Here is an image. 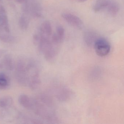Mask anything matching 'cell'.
Returning <instances> with one entry per match:
<instances>
[{"label": "cell", "instance_id": "4fadbf2b", "mask_svg": "<svg viewBox=\"0 0 124 124\" xmlns=\"http://www.w3.org/2000/svg\"><path fill=\"white\" fill-rule=\"evenodd\" d=\"M30 18L26 14L23 13L21 16L19 21V25L22 30H26L29 26Z\"/></svg>", "mask_w": 124, "mask_h": 124}, {"label": "cell", "instance_id": "30bf717a", "mask_svg": "<svg viewBox=\"0 0 124 124\" xmlns=\"http://www.w3.org/2000/svg\"><path fill=\"white\" fill-rule=\"evenodd\" d=\"M83 38L85 42L88 45L94 44L98 38L97 34L95 32L91 30H88L85 32Z\"/></svg>", "mask_w": 124, "mask_h": 124}, {"label": "cell", "instance_id": "9c48e42d", "mask_svg": "<svg viewBox=\"0 0 124 124\" xmlns=\"http://www.w3.org/2000/svg\"><path fill=\"white\" fill-rule=\"evenodd\" d=\"M106 10L109 15L112 16H114L119 13L120 10V6L117 2L110 0Z\"/></svg>", "mask_w": 124, "mask_h": 124}, {"label": "cell", "instance_id": "8fae6325", "mask_svg": "<svg viewBox=\"0 0 124 124\" xmlns=\"http://www.w3.org/2000/svg\"><path fill=\"white\" fill-rule=\"evenodd\" d=\"M110 0H96L93 7V10L95 13L106 10Z\"/></svg>", "mask_w": 124, "mask_h": 124}, {"label": "cell", "instance_id": "6da1fadb", "mask_svg": "<svg viewBox=\"0 0 124 124\" xmlns=\"http://www.w3.org/2000/svg\"><path fill=\"white\" fill-rule=\"evenodd\" d=\"M23 4V13L30 18H39L42 16V8L39 0H26Z\"/></svg>", "mask_w": 124, "mask_h": 124}, {"label": "cell", "instance_id": "7c38bea8", "mask_svg": "<svg viewBox=\"0 0 124 124\" xmlns=\"http://www.w3.org/2000/svg\"><path fill=\"white\" fill-rule=\"evenodd\" d=\"M10 84V79L9 77L3 72H0V89H8Z\"/></svg>", "mask_w": 124, "mask_h": 124}, {"label": "cell", "instance_id": "7a4b0ae2", "mask_svg": "<svg viewBox=\"0 0 124 124\" xmlns=\"http://www.w3.org/2000/svg\"><path fill=\"white\" fill-rule=\"evenodd\" d=\"M11 34L8 15L5 9L0 5V40L3 41Z\"/></svg>", "mask_w": 124, "mask_h": 124}, {"label": "cell", "instance_id": "277c9868", "mask_svg": "<svg viewBox=\"0 0 124 124\" xmlns=\"http://www.w3.org/2000/svg\"><path fill=\"white\" fill-rule=\"evenodd\" d=\"M15 64L13 56L6 51L0 49V69L4 68L8 71L14 69Z\"/></svg>", "mask_w": 124, "mask_h": 124}, {"label": "cell", "instance_id": "52a82bcc", "mask_svg": "<svg viewBox=\"0 0 124 124\" xmlns=\"http://www.w3.org/2000/svg\"><path fill=\"white\" fill-rule=\"evenodd\" d=\"M52 28L51 23L48 21H45L40 27L37 34L40 37L50 38L52 35Z\"/></svg>", "mask_w": 124, "mask_h": 124}, {"label": "cell", "instance_id": "5bb4252c", "mask_svg": "<svg viewBox=\"0 0 124 124\" xmlns=\"http://www.w3.org/2000/svg\"><path fill=\"white\" fill-rule=\"evenodd\" d=\"M13 99L10 96H4L0 98V107L2 108H9L13 106Z\"/></svg>", "mask_w": 124, "mask_h": 124}, {"label": "cell", "instance_id": "5b68a950", "mask_svg": "<svg viewBox=\"0 0 124 124\" xmlns=\"http://www.w3.org/2000/svg\"><path fill=\"white\" fill-rule=\"evenodd\" d=\"M19 116L18 111L12 106L3 109L0 112V118L5 122H12L18 119Z\"/></svg>", "mask_w": 124, "mask_h": 124}, {"label": "cell", "instance_id": "8992f818", "mask_svg": "<svg viewBox=\"0 0 124 124\" xmlns=\"http://www.w3.org/2000/svg\"><path fill=\"white\" fill-rule=\"evenodd\" d=\"M62 16L63 18L72 26L79 29L82 27L83 22L77 16L69 13H64Z\"/></svg>", "mask_w": 124, "mask_h": 124}, {"label": "cell", "instance_id": "ba28073f", "mask_svg": "<svg viewBox=\"0 0 124 124\" xmlns=\"http://www.w3.org/2000/svg\"><path fill=\"white\" fill-rule=\"evenodd\" d=\"M18 101L21 106L26 109H30L34 107V102L27 95H21L19 98Z\"/></svg>", "mask_w": 124, "mask_h": 124}, {"label": "cell", "instance_id": "9a60e30c", "mask_svg": "<svg viewBox=\"0 0 124 124\" xmlns=\"http://www.w3.org/2000/svg\"><path fill=\"white\" fill-rule=\"evenodd\" d=\"M55 34L58 37L60 41L63 42L65 35V31L63 27L61 26H59L56 27V31Z\"/></svg>", "mask_w": 124, "mask_h": 124}, {"label": "cell", "instance_id": "3957f363", "mask_svg": "<svg viewBox=\"0 0 124 124\" xmlns=\"http://www.w3.org/2000/svg\"><path fill=\"white\" fill-rule=\"evenodd\" d=\"M94 49L99 56L103 57L107 55L111 50V46L108 41L104 38H99L94 43Z\"/></svg>", "mask_w": 124, "mask_h": 124}]
</instances>
